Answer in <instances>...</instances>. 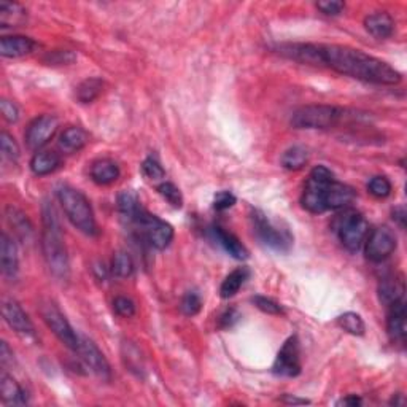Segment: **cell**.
<instances>
[{
    "label": "cell",
    "instance_id": "obj_13",
    "mask_svg": "<svg viewBox=\"0 0 407 407\" xmlns=\"http://www.w3.org/2000/svg\"><path fill=\"white\" fill-rule=\"evenodd\" d=\"M76 353L80 355V360L86 369H89L94 375H98L100 380L110 382L112 369L105 355L100 352V348L95 346L94 341L88 339L85 336H80V343L76 348Z\"/></svg>",
    "mask_w": 407,
    "mask_h": 407
},
{
    "label": "cell",
    "instance_id": "obj_47",
    "mask_svg": "<svg viewBox=\"0 0 407 407\" xmlns=\"http://www.w3.org/2000/svg\"><path fill=\"white\" fill-rule=\"evenodd\" d=\"M0 361H2L4 366L13 362V352L10 350L8 343H6L5 341L2 342V346H0Z\"/></svg>",
    "mask_w": 407,
    "mask_h": 407
},
{
    "label": "cell",
    "instance_id": "obj_5",
    "mask_svg": "<svg viewBox=\"0 0 407 407\" xmlns=\"http://www.w3.org/2000/svg\"><path fill=\"white\" fill-rule=\"evenodd\" d=\"M336 180L334 174L326 165H315L310 170L307 182L304 184L301 206L309 213L320 215L326 212V193L329 184Z\"/></svg>",
    "mask_w": 407,
    "mask_h": 407
},
{
    "label": "cell",
    "instance_id": "obj_40",
    "mask_svg": "<svg viewBox=\"0 0 407 407\" xmlns=\"http://www.w3.org/2000/svg\"><path fill=\"white\" fill-rule=\"evenodd\" d=\"M252 302L254 304V307L259 309L261 312H264L267 315H282L283 307L278 302L273 301L271 297L266 296H253Z\"/></svg>",
    "mask_w": 407,
    "mask_h": 407
},
{
    "label": "cell",
    "instance_id": "obj_51",
    "mask_svg": "<svg viewBox=\"0 0 407 407\" xmlns=\"http://www.w3.org/2000/svg\"><path fill=\"white\" fill-rule=\"evenodd\" d=\"M390 404L391 406H403L404 404V398H403V394H396V399H391L390 401Z\"/></svg>",
    "mask_w": 407,
    "mask_h": 407
},
{
    "label": "cell",
    "instance_id": "obj_30",
    "mask_svg": "<svg viewBox=\"0 0 407 407\" xmlns=\"http://www.w3.org/2000/svg\"><path fill=\"white\" fill-rule=\"evenodd\" d=\"M140 210H142V206H140L137 196L131 191H124L118 196V212L124 221L132 225Z\"/></svg>",
    "mask_w": 407,
    "mask_h": 407
},
{
    "label": "cell",
    "instance_id": "obj_39",
    "mask_svg": "<svg viewBox=\"0 0 407 407\" xmlns=\"http://www.w3.org/2000/svg\"><path fill=\"white\" fill-rule=\"evenodd\" d=\"M76 61V54L69 49H54L45 56V62L49 66H69Z\"/></svg>",
    "mask_w": 407,
    "mask_h": 407
},
{
    "label": "cell",
    "instance_id": "obj_10",
    "mask_svg": "<svg viewBox=\"0 0 407 407\" xmlns=\"http://www.w3.org/2000/svg\"><path fill=\"white\" fill-rule=\"evenodd\" d=\"M362 247H365L366 258L369 261H372V263H382V261L388 259L396 252L398 240L390 228L379 226L367 234Z\"/></svg>",
    "mask_w": 407,
    "mask_h": 407
},
{
    "label": "cell",
    "instance_id": "obj_38",
    "mask_svg": "<svg viewBox=\"0 0 407 407\" xmlns=\"http://www.w3.org/2000/svg\"><path fill=\"white\" fill-rule=\"evenodd\" d=\"M0 150H2L5 159H10L13 163H16L19 159V146L16 140L6 131H2V134H0Z\"/></svg>",
    "mask_w": 407,
    "mask_h": 407
},
{
    "label": "cell",
    "instance_id": "obj_25",
    "mask_svg": "<svg viewBox=\"0 0 407 407\" xmlns=\"http://www.w3.org/2000/svg\"><path fill=\"white\" fill-rule=\"evenodd\" d=\"M88 140H89V136L83 127L69 126L61 132L59 142L57 143H59V148L62 150V153H69V155H72V153H76L81 148H85Z\"/></svg>",
    "mask_w": 407,
    "mask_h": 407
},
{
    "label": "cell",
    "instance_id": "obj_11",
    "mask_svg": "<svg viewBox=\"0 0 407 407\" xmlns=\"http://www.w3.org/2000/svg\"><path fill=\"white\" fill-rule=\"evenodd\" d=\"M301 346L296 336H291L285 341L278 350L276 361L272 365V372L278 377H297L301 374Z\"/></svg>",
    "mask_w": 407,
    "mask_h": 407
},
{
    "label": "cell",
    "instance_id": "obj_46",
    "mask_svg": "<svg viewBox=\"0 0 407 407\" xmlns=\"http://www.w3.org/2000/svg\"><path fill=\"white\" fill-rule=\"evenodd\" d=\"M239 318H240V315H239L237 310H235V309H229V310H226L225 314H223V315L220 317V326H221L223 329L232 328L234 324L239 322Z\"/></svg>",
    "mask_w": 407,
    "mask_h": 407
},
{
    "label": "cell",
    "instance_id": "obj_27",
    "mask_svg": "<svg viewBox=\"0 0 407 407\" xmlns=\"http://www.w3.org/2000/svg\"><path fill=\"white\" fill-rule=\"evenodd\" d=\"M248 277H250V271H248V267H237V269L232 271L225 280H223V283L220 286L221 297L229 299L237 295L239 290L248 280Z\"/></svg>",
    "mask_w": 407,
    "mask_h": 407
},
{
    "label": "cell",
    "instance_id": "obj_18",
    "mask_svg": "<svg viewBox=\"0 0 407 407\" xmlns=\"http://www.w3.org/2000/svg\"><path fill=\"white\" fill-rule=\"evenodd\" d=\"M356 199V193L352 187L334 180L329 184L326 193V212L328 210H346Z\"/></svg>",
    "mask_w": 407,
    "mask_h": 407
},
{
    "label": "cell",
    "instance_id": "obj_28",
    "mask_svg": "<svg viewBox=\"0 0 407 407\" xmlns=\"http://www.w3.org/2000/svg\"><path fill=\"white\" fill-rule=\"evenodd\" d=\"M6 221H8V225L13 228V231L16 232V235L23 242L29 240L32 237V225L28 220V216H25L21 210H18L15 207H6Z\"/></svg>",
    "mask_w": 407,
    "mask_h": 407
},
{
    "label": "cell",
    "instance_id": "obj_48",
    "mask_svg": "<svg viewBox=\"0 0 407 407\" xmlns=\"http://www.w3.org/2000/svg\"><path fill=\"white\" fill-rule=\"evenodd\" d=\"M393 220L398 223V226H399L401 229L406 228V208H404L403 206L394 207V210H393Z\"/></svg>",
    "mask_w": 407,
    "mask_h": 407
},
{
    "label": "cell",
    "instance_id": "obj_41",
    "mask_svg": "<svg viewBox=\"0 0 407 407\" xmlns=\"http://www.w3.org/2000/svg\"><path fill=\"white\" fill-rule=\"evenodd\" d=\"M113 310L117 312V315L123 317V318H131L136 315L137 307H136V302L132 301V299L126 297V296H118L114 297L113 301Z\"/></svg>",
    "mask_w": 407,
    "mask_h": 407
},
{
    "label": "cell",
    "instance_id": "obj_8",
    "mask_svg": "<svg viewBox=\"0 0 407 407\" xmlns=\"http://www.w3.org/2000/svg\"><path fill=\"white\" fill-rule=\"evenodd\" d=\"M250 223L253 234L256 235L261 244L272 248L276 252H286L291 245V235L288 231H282L277 226H273L271 220L267 218L264 212L254 208L250 213Z\"/></svg>",
    "mask_w": 407,
    "mask_h": 407
},
{
    "label": "cell",
    "instance_id": "obj_15",
    "mask_svg": "<svg viewBox=\"0 0 407 407\" xmlns=\"http://www.w3.org/2000/svg\"><path fill=\"white\" fill-rule=\"evenodd\" d=\"M387 309H388L387 333L394 343H401V346H403V343L406 342V334H407L406 304L404 301H399V302L388 305Z\"/></svg>",
    "mask_w": 407,
    "mask_h": 407
},
{
    "label": "cell",
    "instance_id": "obj_19",
    "mask_svg": "<svg viewBox=\"0 0 407 407\" xmlns=\"http://www.w3.org/2000/svg\"><path fill=\"white\" fill-rule=\"evenodd\" d=\"M0 267L6 278H15L19 269L16 244L6 232L0 237Z\"/></svg>",
    "mask_w": 407,
    "mask_h": 407
},
{
    "label": "cell",
    "instance_id": "obj_32",
    "mask_svg": "<svg viewBox=\"0 0 407 407\" xmlns=\"http://www.w3.org/2000/svg\"><path fill=\"white\" fill-rule=\"evenodd\" d=\"M336 323L341 329L352 336H362L366 331L365 322H362V318L358 314H355V312H346V314L339 315Z\"/></svg>",
    "mask_w": 407,
    "mask_h": 407
},
{
    "label": "cell",
    "instance_id": "obj_4",
    "mask_svg": "<svg viewBox=\"0 0 407 407\" xmlns=\"http://www.w3.org/2000/svg\"><path fill=\"white\" fill-rule=\"evenodd\" d=\"M347 110L336 105L309 104L296 108L291 114V126L295 129H331L347 118Z\"/></svg>",
    "mask_w": 407,
    "mask_h": 407
},
{
    "label": "cell",
    "instance_id": "obj_31",
    "mask_svg": "<svg viewBox=\"0 0 407 407\" xmlns=\"http://www.w3.org/2000/svg\"><path fill=\"white\" fill-rule=\"evenodd\" d=\"M105 83L100 78H86L83 80L78 86H76V99L81 104H91L95 99L99 98L104 91Z\"/></svg>",
    "mask_w": 407,
    "mask_h": 407
},
{
    "label": "cell",
    "instance_id": "obj_1",
    "mask_svg": "<svg viewBox=\"0 0 407 407\" xmlns=\"http://www.w3.org/2000/svg\"><path fill=\"white\" fill-rule=\"evenodd\" d=\"M318 67L372 85L394 86L403 80V75L388 62L346 45L318 43Z\"/></svg>",
    "mask_w": 407,
    "mask_h": 407
},
{
    "label": "cell",
    "instance_id": "obj_21",
    "mask_svg": "<svg viewBox=\"0 0 407 407\" xmlns=\"http://www.w3.org/2000/svg\"><path fill=\"white\" fill-rule=\"evenodd\" d=\"M61 155L53 150H38L30 159V170L37 177H45L53 174L61 167Z\"/></svg>",
    "mask_w": 407,
    "mask_h": 407
},
{
    "label": "cell",
    "instance_id": "obj_6",
    "mask_svg": "<svg viewBox=\"0 0 407 407\" xmlns=\"http://www.w3.org/2000/svg\"><path fill=\"white\" fill-rule=\"evenodd\" d=\"M336 234L346 250L358 253L369 234V223L356 210H346L336 221Z\"/></svg>",
    "mask_w": 407,
    "mask_h": 407
},
{
    "label": "cell",
    "instance_id": "obj_26",
    "mask_svg": "<svg viewBox=\"0 0 407 407\" xmlns=\"http://www.w3.org/2000/svg\"><path fill=\"white\" fill-rule=\"evenodd\" d=\"M28 21V11L21 4L0 2V28H21Z\"/></svg>",
    "mask_w": 407,
    "mask_h": 407
},
{
    "label": "cell",
    "instance_id": "obj_45",
    "mask_svg": "<svg viewBox=\"0 0 407 407\" xmlns=\"http://www.w3.org/2000/svg\"><path fill=\"white\" fill-rule=\"evenodd\" d=\"M0 112H2L4 118L8 121V123H16L19 118L18 107L6 99H2V102H0Z\"/></svg>",
    "mask_w": 407,
    "mask_h": 407
},
{
    "label": "cell",
    "instance_id": "obj_43",
    "mask_svg": "<svg viewBox=\"0 0 407 407\" xmlns=\"http://www.w3.org/2000/svg\"><path fill=\"white\" fill-rule=\"evenodd\" d=\"M317 8L320 10L323 15L337 16V15H341L343 8H346V4L341 2V0H324V2L317 4Z\"/></svg>",
    "mask_w": 407,
    "mask_h": 407
},
{
    "label": "cell",
    "instance_id": "obj_29",
    "mask_svg": "<svg viewBox=\"0 0 407 407\" xmlns=\"http://www.w3.org/2000/svg\"><path fill=\"white\" fill-rule=\"evenodd\" d=\"M309 161V151L301 145H295L291 148L286 150L282 159H280V164L286 170H301L305 164Z\"/></svg>",
    "mask_w": 407,
    "mask_h": 407
},
{
    "label": "cell",
    "instance_id": "obj_17",
    "mask_svg": "<svg viewBox=\"0 0 407 407\" xmlns=\"http://www.w3.org/2000/svg\"><path fill=\"white\" fill-rule=\"evenodd\" d=\"M406 282L403 273H394V276H387L380 280L379 283V299L380 302L388 307L394 302L404 301Z\"/></svg>",
    "mask_w": 407,
    "mask_h": 407
},
{
    "label": "cell",
    "instance_id": "obj_16",
    "mask_svg": "<svg viewBox=\"0 0 407 407\" xmlns=\"http://www.w3.org/2000/svg\"><path fill=\"white\" fill-rule=\"evenodd\" d=\"M37 48V42L30 37L24 35H4L0 38V54L10 59H18L30 53Z\"/></svg>",
    "mask_w": 407,
    "mask_h": 407
},
{
    "label": "cell",
    "instance_id": "obj_9",
    "mask_svg": "<svg viewBox=\"0 0 407 407\" xmlns=\"http://www.w3.org/2000/svg\"><path fill=\"white\" fill-rule=\"evenodd\" d=\"M40 315L51 333H53L67 348L75 350L76 352L80 343V336L75 333L72 324L69 323L66 315L62 314L59 307H57L54 302L45 301L40 304Z\"/></svg>",
    "mask_w": 407,
    "mask_h": 407
},
{
    "label": "cell",
    "instance_id": "obj_34",
    "mask_svg": "<svg viewBox=\"0 0 407 407\" xmlns=\"http://www.w3.org/2000/svg\"><path fill=\"white\" fill-rule=\"evenodd\" d=\"M123 360L126 367L129 369L131 372L137 374L138 377L143 372V361H142V355H140L138 348L136 346H132L131 342H124L123 343Z\"/></svg>",
    "mask_w": 407,
    "mask_h": 407
},
{
    "label": "cell",
    "instance_id": "obj_33",
    "mask_svg": "<svg viewBox=\"0 0 407 407\" xmlns=\"http://www.w3.org/2000/svg\"><path fill=\"white\" fill-rule=\"evenodd\" d=\"M134 261L131 258V254L127 252L119 250L114 253V256L112 259V273L118 278H129L134 273Z\"/></svg>",
    "mask_w": 407,
    "mask_h": 407
},
{
    "label": "cell",
    "instance_id": "obj_7",
    "mask_svg": "<svg viewBox=\"0 0 407 407\" xmlns=\"http://www.w3.org/2000/svg\"><path fill=\"white\" fill-rule=\"evenodd\" d=\"M132 225H136L138 229L140 237H142L150 247L156 248V250H164L170 245L174 240V228L169 225L167 221L159 218V216L153 215L142 207L138 215L136 216Z\"/></svg>",
    "mask_w": 407,
    "mask_h": 407
},
{
    "label": "cell",
    "instance_id": "obj_20",
    "mask_svg": "<svg viewBox=\"0 0 407 407\" xmlns=\"http://www.w3.org/2000/svg\"><path fill=\"white\" fill-rule=\"evenodd\" d=\"M365 28L374 38L385 40L394 32V21L387 11H375L365 18Z\"/></svg>",
    "mask_w": 407,
    "mask_h": 407
},
{
    "label": "cell",
    "instance_id": "obj_49",
    "mask_svg": "<svg viewBox=\"0 0 407 407\" xmlns=\"http://www.w3.org/2000/svg\"><path fill=\"white\" fill-rule=\"evenodd\" d=\"M361 398L356 396V394H350V396L342 398L337 406H348V407H356V406H361Z\"/></svg>",
    "mask_w": 407,
    "mask_h": 407
},
{
    "label": "cell",
    "instance_id": "obj_3",
    "mask_svg": "<svg viewBox=\"0 0 407 407\" xmlns=\"http://www.w3.org/2000/svg\"><path fill=\"white\" fill-rule=\"evenodd\" d=\"M57 199H59L67 220L80 232L89 235V237L99 234L98 221H95L91 202L88 201V197L80 189H75L72 187H61L57 189Z\"/></svg>",
    "mask_w": 407,
    "mask_h": 407
},
{
    "label": "cell",
    "instance_id": "obj_42",
    "mask_svg": "<svg viewBox=\"0 0 407 407\" xmlns=\"http://www.w3.org/2000/svg\"><path fill=\"white\" fill-rule=\"evenodd\" d=\"M142 172L146 178H150V180L156 182V180H161V178L165 177V170L163 169V165L159 164L155 158H146L145 161L142 163Z\"/></svg>",
    "mask_w": 407,
    "mask_h": 407
},
{
    "label": "cell",
    "instance_id": "obj_22",
    "mask_svg": "<svg viewBox=\"0 0 407 407\" xmlns=\"http://www.w3.org/2000/svg\"><path fill=\"white\" fill-rule=\"evenodd\" d=\"M212 235L216 240V244H218L228 254H231L234 259L244 261L248 258V250L245 248V245L242 244V242L235 237L234 234L225 231V229L220 226H213Z\"/></svg>",
    "mask_w": 407,
    "mask_h": 407
},
{
    "label": "cell",
    "instance_id": "obj_2",
    "mask_svg": "<svg viewBox=\"0 0 407 407\" xmlns=\"http://www.w3.org/2000/svg\"><path fill=\"white\" fill-rule=\"evenodd\" d=\"M42 252L49 272L57 280H67L70 264L66 240H64L59 216L53 204L49 202H45L42 208Z\"/></svg>",
    "mask_w": 407,
    "mask_h": 407
},
{
    "label": "cell",
    "instance_id": "obj_37",
    "mask_svg": "<svg viewBox=\"0 0 407 407\" xmlns=\"http://www.w3.org/2000/svg\"><path fill=\"white\" fill-rule=\"evenodd\" d=\"M158 193L161 194L165 201H167L172 207L180 208L183 206V196L174 183L164 182L158 187Z\"/></svg>",
    "mask_w": 407,
    "mask_h": 407
},
{
    "label": "cell",
    "instance_id": "obj_14",
    "mask_svg": "<svg viewBox=\"0 0 407 407\" xmlns=\"http://www.w3.org/2000/svg\"><path fill=\"white\" fill-rule=\"evenodd\" d=\"M2 315L5 323L15 331L18 336L23 339H34L35 337V328L34 323L30 322L29 315L23 310L21 305L13 299H6L2 305Z\"/></svg>",
    "mask_w": 407,
    "mask_h": 407
},
{
    "label": "cell",
    "instance_id": "obj_50",
    "mask_svg": "<svg viewBox=\"0 0 407 407\" xmlns=\"http://www.w3.org/2000/svg\"><path fill=\"white\" fill-rule=\"evenodd\" d=\"M282 403H285V404H310V401L295 398V396H291V394H285V396L282 398Z\"/></svg>",
    "mask_w": 407,
    "mask_h": 407
},
{
    "label": "cell",
    "instance_id": "obj_44",
    "mask_svg": "<svg viewBox=\"0 0 407 407\" xmlns=\"http://www.w3.org/2000/svg\"><path fill=\"white\" fill-rule=\"evenodd\" d=\"M235 202H237V199H235V196L232 193H229V191H220L213 199V207L215 210H220V212H223V210L234 207Z\"/></svg>",
    "mask_w": 407,
    "mask_h": 407
},
{
    "label": "cell",
    "instance_id": "obj_23",
    "mask_svg": "<svg viewBox=\"0 0 407 407\" xmlns=\"http://www.w3.org/2000/svg\"><path fill=\"white\" fill-rule=\"evenodd\" d=\"M89 174H91V178L94 183L100 184V187H107V184H112L114 183L119 178V165L112 161V159H98V161H94L91 164V170H89Z\"/></svg>",
    "mask_w": 407,
    "mask_h": 407
},
{
    "label": "cell",
    "instance_id": "obj_36",
    "mask_svg": "<svg viewBox=\"0 0 407 407\" xmlns=\"http://www.w3.org/2000/svg\"><path fill=\"white\" fill-rule=\"evenodd\" d=\"M201 309H202V299L199 296V293L188 291L187 295L182 297L180 310H182L183 315L194 317V315L199 314Z\"/></svg>",
    "mask_w": 407,
    "mask_h": 407
},
{
    "label": "cell",
    "instance_id": "obj_35",
    "mask_svg": "<svg viewBox=\"0 0 407 407\" xmlns=\"http://www.w3.org/2000/svg\"><path fill=\"white\" fill-rule=\"evenodd\" d=\"M391 182L384 175H375L367 182V191L377 199H385L391 194Z\"/></svg>",
    "mask_w": 407,
    "mask_h": 407
},
{
    "label": "cell",
    "instance_id": "obj_12",
    "mask_svg": "<svg viewBox=\"0 0 407 407\" xmlns=\"http://www.w3.org/2000/svg\"><path fill=\"white\" fill-rule=\"evenodd\" d=\"M59 129V118L56 114H42L28 126L24 140L28 148L38 151L47 145Z\"/></svg>",
    "mask_w": 407,
    "mask_h": 407
},
{
    "label": "cell",
    "instance_id": "obj_24",
    "mask_svg": "<svg viewBox=\"0 0 407 407\" xmlns=\"http://www.w3.org/2000/svg\"><path fill=\"white\" fill-rule=\"evenodd\" d=\"M0 398L6 406L28 404V396H25L23 387L18 384L15 377L6 372H2V377H0Z\"/></svg>",
    "mask_w": 407,
    "mask_h": 407
}]
</instances>
